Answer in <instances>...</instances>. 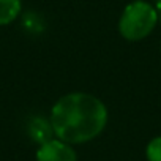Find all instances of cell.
Here are the masks:
<instances>
[{
    "label": "cell",
    "mask_w": 161,
    "mask_h": 161,
    "mask_svg": "<svg viewBox=\"0 0 161 161\" xmlns=\"http://www.w3.org/2000/svg\"><path fill=\"white\" fill-rule=\"evenodd\" d=\"M155 8H156V13H158V19L161 21V0H155Z\"/></svg>",
    "instance_id": "52a82bcc"
},
{
    "label": "cell",
    "mask_w": 161,
    "mask_h": 161,
    "mask_svg": "<svg viewBox=\"0 0 161 161\" xmlns=\"http://www.w3.org/2000/svg\"><path fill=\"white\" fill-rule=\"evenodd\" d=\"M21 0H0V27L8 25L21 14Z\"/></svg>",
    "instance_id": "5b68a950"
},
{
    "label": "cell",
    "mask_w": 161,
    "mask_h": 161,
    "mask_svg": "<svg viewBox=\"0 0 161 161\" xmlns=\"http://www.w3.org/2000/svg\"><path fill=\"white\" fill-rule=\"evenodd\" d=\"M156 22V8L144 0H134L125 7L119 19V32L128 41H141L152 33Z\"/></svg>",
    "instance_id": "7a4b0ae2"
},
{
    "label": "cell",
    "mask_w": 161,
    "mask_h": 161,
    "mask_svg": "<svg viewBox=\"0 0 161 161\" xmlns=\"http://www.w3.org/2000/svg\"><path fill=\"white\" fill-rule=\"evenodd\" d=\"M36 161H77V155L71 144L55 137L38 147Z\"/></svg>",
    "instance_id": "3957f363"
},
{
    "label": "cell",
    "mask_w": 161,
    "mask_h": 161,
    "mask_svg": "<svg viewBox=\"0 0 161 161\" xmlns=\"http://www.w3.org/2000/svg\"><path fill=\"white\" fill-rule=\"evenodd\" d=\"M29 134L32 137V141H35L36 144H44L51 139H54V130L51 125V120H46L43 117H35L32 119L30 125H29Z\"/></svg>",
    "instance_id": "277c9868"
},
{
    "label": "cell",
    "mask_w": 161,
    "mask_h": 161,
    "mask_svg": "<svg viewBox=\"0 0 161 161\" xmlns=\"http://www.w3.org/2000/svg\"><path fill=\"white\" fill-rule=\"evenodd\" d=\"M54 136L66 144H84L95 139L108 123V109L90 93H68L51 109Z\"/></svg>",
    "instance_id": "6da1fadb"
},
{
    "label": "cell",
    "mask_w": 161,
    "mask_h": 161,
    "mask_svg": "<svg viewBox=\"0 0 161 161\" xmlns=\"http://www.w3.org/2000/svg\"><path fill=\"white\" fill-rule=\"evenodd\" d=\"M147 161H161V136L153 137L145 148Z\"/></svg>",
    "instance_id": "8992f818"
}]
</instances>
